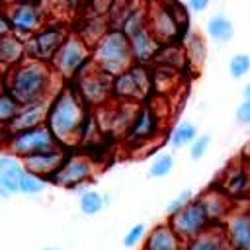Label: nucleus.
<instances>
[{
    "label": "nucleus",
    "mask_w": 250,
    "mask_h": 250,
    "mask_svg": "<svg viewBox=\"0 0 250 250\" xmlns=\"http://www.w3.org/2000/svg\"><path fill=\"white\" fill-rule=\"evenodd\" d=\"M59 80L61 78L49 62L25 59L4 72V90L12 94L20 105H23L51 100V96L61 88Z\"/></svg>",
    "instance_id": "1"
},
{
    "label": "nucleus",
    "mask_w": 250,
    "mask_h": 250,
    "mask_svg": "<svg viewBox=\"0 0 250 250\" xmlns=\"http://www.w3.org/2000/svg\"><path fill=\"white\" fill-rule=\"evenodd\" d=\"M88 113L86 104L78 98L72 86H61L49 100L47 121L45 125L51 129L55 139L68 146L78 143V131Z\"/></svg>",
    "instance_id": "2"
},
{
    "label": "nucleus",
    "mask_w": 250,
    "mask_h": 250,
    "mask_svg": "<svg viewBox=\"0 0 250 250\" xmlns=\"http://www.w3.org/2000/svg\"><path fill=\"white\" fill-rule=\"evenodd\" d=\"M92 61L100 70L107 72L109 76H115V74L127 70L129 66L135 64L129 37L121 29L109 27L107 31L102 33V37H98L94 41Z\"/></svg>",
    "instance_id": "3"
},
{
    "label": "nucleus",
    "mask_w": 250,
    "mask_h": 250,
    "mask_svg": "<svg viewBox=\"0 0 250 250\" xmlns=\"http://www.w3.org/2000/svg\"><path fill=\"white\" fill-rule=\"evenodd\" d=\"M92 62V47L80 33H68L55 57L49 61L55 74L62 80H72Z\"/></svg>",
    "instance_id": "4"
},
{
    "label": "nucleus",
    "mask_w": 250,
    "mask_h": 250,
    "mask_svg": "<svg viewBox=\"0 0 250 250\" xmlns=\"http://www.w3.org/2000/svg\"><path fill=\"white\" fill-rule=\"evenodd\" d=\"M152 92V74L143 64H133L127 70L113 76L111 82V98L123 104L139 105Z\"/></svg>",
    "instance_id": "5"
},
{
    "label": "nucleus",
    "mask_w": 250,
    "mask_h": 250,
    "mask_svg": "<svg viewBox=\"0 0 250 250\" xmlns=\"http://www.w3.org/2000/svg\"><path fill=\"white\" fill-rule=\"evenodd\" d=\"M146 20H148V29L152 35L162 43H178L180 39L189 35L188 29L182 27L176 12H174V0H156L146 8Z\"/></svg>",
    "instance_id": "6"
},
{
    "label": "nucleus",
    "mask_w": 250,
    "mask_h": 250,
    "mask_svg": "<svg viewBox=\"0 0 250 250\" xmlns=\"http://www.w3.org/2000/svg\"><path fill=\"white\" fill-rule=\"evenodd\" d=\"M61 145L55 135L51 133V129L47 125H39L33 129H25V131H16V133H8L4 137V148L6 152L18 156L20 160L33 156L37 152L49 150L53 146Z\"/></svg>",
    "instance_id": "7"
},
{
    "label": "nucleus",
    "mask_w": 250,
    "mask_h": 250,
    "mask_svg": "<svg viewBox=\"0 0 250 250\" xmlns=\"http://www.w3.org/2000/svg\"><path fill=\"white\" fill-rule=\"evenodd\" d=\"M96 170L98 164L88 154H68L64 162L57 168V172L49 178V184L82 193L86 189V184L94 178Z\"/></svg>",
    "instance_id": "8"
},
{
    "label": "nucleus",
    "mask_w": 250,
    "mask_h": 250,
    "mask_svg": "<svg viewBox=\"0 0 250 250\" xmlns=\"http://www.w3.org/2000/svg\"><path fill=\"white\" fill-rule=\"evenodd\" d=\"M111 82L113 76L100 70L94 61L72 78V88L78 94V98L88 105H102L111 98Z\"/></svg>",
    "instance_id": "9"
},
{
    "label": "nucleus",
    "mask_w": 250,
    "mask_h": 250,
    "mask_svg": "<svg viewBox=\"0 0 250 250\" xmlns=\"http://www.w3.org/2000/svg\"><path fill=\"white\" fill-rule=\"evenodd\" d=\"M8 21L12 33L27 39L33 35L37 29H41L49 18H47V6L43 0H25V2H16L6 6Z\"/></svg>",
    "instance_id": "10"
},
{
    "label": "nucleus",
    "mask_w": 250,
    "mask_h": 250,
    "mask_svg": "<svg viewBox=\"0 0 250 250\" xmlns=\"http://www.w3.org/2000/svg\"><path fill=\"white\" fill-rule=\"evenodd\" d=\"M68 29L64 23L61 21H47L41 29H37L33 35H29L25 39V49H27V59H35V61H43L49 62L55 53L59 51V47L62 45V41L68 37Z\"/></svg>",
    "instance_id": "11"
},
{
    "label": "nucleus",
    "mask_w": 250,
    "mask_h": 250,
    "mask_svg": "<svg viewBox=\"0 0 250 250\" xmlns=\"http://www.w3.org/2000/svg\"><path fill=\"white\" fill-rule=\"evenodd\" d=\"M215 188L223 191L234 205L248 203L250 201V160L242 158V160L230 162L219 176Z\"/></svg>",
    "instance_id": "12"
},
{
    "label": "nucleus",
    "mask_w": 250,
    "mask_h": 250,
    "mask_svg": "<svg viewBox=\"0 0 250 250\" xmlns=\"http://www.w3.org/2000/svg\"><path fill=\"white\" fill-rule=\"evenodd\" d=\"M168 223L172 225V229L184 238V242L195 238L197 234H201L203 230H207L211 225L203 203L199 201V197H193L184 209H180L176 215L168 217Z\"/></svg>",
    "instance_id": "13"
},
{
    "label": "nucleus",
    "mask_w": 250,
    "mask_h": 250,
    "mask_svg": "<svg viewBox=\"0 0 250 250\" xmlns=\"http://www.w3.org/2000/svg\"><path fill=\"white\" fill-rule=\"evenodd\" d=\"M162 125H164V119L160 115V109L150 105V104H143L135 111V117H133L131 127L127 131V139L133 145L148 143L160 133Z\"/></svg>",
    "instance_id": "14"
},
{
    "label": "nucleus",
    "mask_w": 250,
    "mask_h": 250,
    "mask_svg": "<svg viewBox=\"0 0 250 250\" xmlns=\"http://www.w3.org/2000/svg\"><path fill=\"white\" fill-rule=\"evenodd\" d=\"M68 156L66 152V146L64 145H57L49 150H43V152H37L33 156H27L23 158V166L25 170H29L31 174H37L41 178H45L49 182V178L57 172V168L64 162V158Z\"/></svg>",
    "instance_id": "15"
},
{
    "label": "nucleus",
    "mask_w": 250,
    "mask_h": 250,
    "mask_svg": "<svg viewBox=\"0 0 250 250\" xmlns=\"http://www.w3.org/2000/svg\"><path fill=\"white\" fill-rule=\"evenodd\" d=\"M199 201L205 207V213L211 221V225H225V221L232 215V211L236 209V205L223 193L219 191L215 186H211L209 189H205L199 195Z\"/></svg>",
    "instance_id": "16"
},
{
    "label": "nucleus",
    "mask_w": 250,
    "mask_h": 250,
    "mask_svg": "<svg viewBox=\"0 0 250 250\" xmlns=\"http://www.w3.org/2000/svg\"><path fill=\"white\" fill-rule=\"evenodd\" d=\"M184 238L172 229L168 221L152 227L143 240V250H184Z\"/></svg>",
    "instance_id": "17"
},
{
    "label": "nucleus",
    "mask_w": 250,
    "mask_h": 250,
    "mask_svg": "<svg viewBox=\"0 0 250 250\" xmlns=\"http://www.w3.org/2000/svg\"><path fill=\"white\" fill-rule=\"evenodd\" d=\"M129 43H131V53H133L135 64H143V66L152 62L162 47V43L152 35L148 25L135 31L133 35H129Z\"/></svg>",
    "instance_id": "18"
},
{
    "label": "nucleus",
    "mask_w": 250,
    "mask_h": 250,
    "mask_svg": "<svg viewBox=\"0 0 250 250\" xmlns=\"http://www.w3.org/2000/svg\"><path fill=\"white\" fill-rule=\"evenodd\" d=\"M47 107H49V100L31 102V104L20 105L16 117L8 125V133L25 131V129H33V127L45 125V121H47Z\"/></svg>",
    "instance_id": "19"
},
{
    "label": "nucleus",
    "mask_w": 250,
    "mask_h": 250,
    "mask_svg": "<svg viewBox=\"0 0 250 250\" xmlns=\"http://www.w3.org/2000/svg\"><path fill=\"white\" fill-rule=\"evenodd\" d=\"M223 227L234 250L250 244V209H234Z\"/></svg>",
    "instance_id": "20"
},
{
    "label": "nucleus",
    "mask_w": 250,
    "mask_h": 250,
    "mask_svg": "<svg viewBox=\"0 0 250 250\" xmlns=\"http://www.w3.org/2000/svg\"><path fill=\"white\" fill-rule=\"evenodd\" d=\"M184 250H234L223 225H213L195 238L188 240Z\"/></svg>",
    "instance_id": "21"
},
{
    "label": "nucleus",
    "mask_w": 250,
    "mask_h": 250,
    "mask_svg": "<svg viewBox=\"0 0 250 250\" xmlns=\"http://www.w3.org/2000/svg\"><path fill=\"white\" fill-rule=\"evenodd\" d=\"M25 59H27V49L23 37L16 33H8L0 37V70L6 72Z\"/></svg>",
    "instance_id": "22"
},
{
    "label": "nucleus",
    "mask_w": 250,
    "mask_h": 250,
    "mask_svg": "<svg viewBox=\"0 0 250 250\" xmlns=\"http://www.w3.org/2000/svg\"><path fill=\"white\" fill-rule=\"evenodd\" d=\"M205 33H207V37L211 41H215L219 45H225V43H229L234 37V23H232V20L227 14L217 12V14H213L207 20Z\"/></svg>",
    "instance_id": "23"
},
{
    "label": "nucleus",
    "mask_w": 250,
    "mask_h": 250,
    "mask_svg": "<svg viewBox=\"0 0 250 250\" xmlns=\"http://www.w3.org/2000/svg\"><path fill=\"white\" fill-rule=\"evenodd\" d=\"M197 135L199 133H197V125L195 123H191V121H180L172 129V133L168 137V143H170V146L174 150H180V148L189 146L197 139Z\"/></svg>",
    "instance_id": "24"
},
{
    "label": "nucleus",
    "mask_w": 250,
    "mask_h": 250,
    "mask_svg": "<svg viewBox=\"0 0 250 250\" xmlns=\"http://www.w3.org/2000/svg\"><path fill=\"white\" fill-rule=\"evenodd\" d=\"M105 205H107V195H104L98 189H84L78 197V209L86 217H94L102 213Z\"/></svg>",
    "instance_id": "25"
},
{
    "label": "nucleus",
    "mask_w": 250,
    "mask_h": 250,
    "mask_svg": "<svg viewBox=\"0 0 250 250\" xmlns=\"http://www.w3.org/2000/svg\"><path fill=\"white\" fill-rule=\"evenodd\" d=\"M47 184H49V182H47L45 178H41V176H37V174H31L29 170H23L21 176L18 178V193H20V195H29V197L41 195V193L45 191Z\"/></svg>",
    "instance_id": "26"
},
{
    "label": "nucleus",
    "mask_w": 250,
    "mask_h": 250,
    "mask_svg": "<svg viewBox=\"0 0 250 250\" xmlns=\"http://www.w3.org/2000/svg\"><path fill=\"white\" fill-rule=\"evenodd\" d=\"M18 109H20V104L16 102V98L12 94H8L6 90L0 92V135H2V141L8 135V125L16 117Z\"/></svg>",
    "instance_id": "27"
},
{
    "label": "nucleus",
    "mask_w": 250,
    "mask_h": 250,
    "mask_svg": "<svg viewBox=\"0 0 250 250\" xmlns=\"http://www.w3.org/2000/svg\"><path fill=\"white\" fill-rule=\"evenodd\" d=\"M23 170H25V166L18 156H14L10 152H0V178L12 180L18 184V178L21 176Z\"/></svg>",
    "instance_id": "28"
},
{
    "label": "nucleus",
    "mask_w": 250,
    "mask_h": 250,
    "mask_svg": "<svg viewBox=\"0 0 250 250\" xmlns=\"http://www.w3.org/2000/svg\"><path fill=\"white\" fill-rule=\"evenodd\" d=\"M174 166H176V158L170 152H160L148 166V178H154V180L166 178L174 170Z\"/></svg>",
    "instance_id": "29"
},
{
    "label": "nucleus",
    "mask_w": 250,
    "mask_h": 250,
    "mask_svg": "<svg viewBox=\"0 0 250 250\" xmlns=\"http://www.w3.org/2000/svg\"><path fill=\"white\" fill-rule=\"evenodd\" d=\"M250 72V55L248 53H234L229 61V74L232 78H244Z\"/></svg>",
    "instance_id": "30"
},
{
    "label": "nucleus",
    "mask_w": 250,
    "mask_h": 250,
    "mask_svg": "<svg viewBox=\"0 0 250 250\" xmlns=\"http://www.w3.org/2000/svg\"><path fill=\"white\" fill-rule=\"evenodd\" d=\"M186 57L191 61V62H199L205 59V43L199 35L191 33L186 41Z\"/></svg>",
    "instance_id": "31"
},
{
    "label": "nucleus",
    "mask_w": 250,
    "mask_h": 250,
    "mask_svg": "<svg viewBox=\"0 0 250 250\" xmlns=\"http://www.w3.org/2000/svg\"><path fill=\"white\" fill-rule=\"evenodd\" d=\"M146 225L145 223H135L127 232H125V236H123V246L125 248H137L139 244H143V240H145V236H146Z\"/></svg>",
    "instance_id": "32"
},
{
    "label": "nucleus",
    "mask_w": 250,
    "mask_h": 250,
    "mask_svg": "<svg viewBox=\"0 0 250 250\" xmlns=\"http://www.w3.org/2000/svg\"><path fill=\"white\" fill-rule=\"evenodd\" d=\"M209 146H211V137L209 135H197V139L188 146L189 148V158L191 160H201L207 154Z\"/></svg>",
    "instance_id": "33"
},
{
    "label": "nucleus",
    "mask_w": 250,
    "mask_h": 250,
    "mask_svg": "<svg viewBox=\"0 0 250 250\" xmlns=\"http://www.w3.org/2000/svg\"><path fill=\"white\" fill-rule=\"evenodd\" d=\"M195 195H193V191L191 189H184V191H180L174 199H170L168 201V205H166V215L168 217H172V215H176L180 209H184L191 199H193Z\"/></svg>",
    "instance_id": "34"
},
{
    "label": "nucleus",
    "mask_w": 250,
    "mask_h": 250,
    "mask_svg": "<svg viewBox=\"0 0 250 250\" xmlns=\"http://www.w3.org/2000/svg\"><path fill=\"white\" fill-rule=\"evenodd\" d=\"M12 195H18V184L6 178H0V199H8Z\"/></svg>",
    "instance_id": "35"
},
{
    "label": "nucleus",
    "mask_w": 250,
    "mask_h": 250,
    "mask_svg": "<svg viewBox=\"0 0 250 250\" xmlns=\"http://www.w3.org/2000/svg\"><path fill=\"white\" fill-rule=\"evenodd\" d=\"M236 121L250 125V100H242V104L236 107Z\"/></svg>",
    "instance_id": "36"
},
{
    "label": "nucleus",
    "mask_w": 250,
    "mask_h": 250,
    "mask_svg": "<svg viewBox=\"0 0 250 250\" xmlns=\"http://www.w3.org/2000/svg\"><path fill=\"white\" fill-rule=\"evenodd\" d=\"M186 6H188V10L193 12V14H203V12L209 10L211 0H186Z\"/></svg>",
    "instance_id": "37"
},
{
    "label": "nucleus",
    "mask_w": 250,
    "mask_h": 250,
    "mask_svg": "<svg viewBox=\"0 0 250 250\" xmlns=\"http://www.w3.org/2000/svg\"><path fill=\"white\" fill-rule=\"evenodd\" d=\"M8 33H12V29H10V21H8V14H6V6L0 4V37H4V35H8Z\"/></svg>",
    "instance_id": "38"
},
{
    "label": "nucleus",
    "mask_w": 250,
    "mask_h": 250,
    "mask_svg": "<svg viewBox=\"0 0 250 250\" xmlns=\"http://www.w3.org/2000/svg\"><path fill=\"white\" fill-rule=\"evenodd\" d=\"M242 96H244V100H250V82L244 86V90H242Z\"/></svg>",
    "instance_id": "39"
},
{
    "label": "nucleus",
    "mask_w": 250,
    "mask_h": 250,
    "mask_svg": "<svg viewBox=\"0 0 250 250\" xmlns=\"http://www.w3.org/2000/svg\"><path fill=\"white\" fill-rule=\"evenodd\" d=\"M16 2H25V0H0V4L8 6V4H16Z\"/></svg>",
    "instance_id": "40"
},
{
    "label": "nucleus",
    "mask_w": 250,
    "mask_h": 250,
    "mask_svg": "<svg viewBox=\"0 0 250 250\" xmlns=\"http://www.w3.org/2000/svg\"><path fill=\"white\" fill-rule=\"evenodd\" d=\"M0 92H4V70H0Z\"/></svg>",
    "instance_id": "41"
},
{
    "label": "nucleus",
    "mask_w": 250,
    "mask_h": 250,
    "mask_svg": "<svg viewBox=\"0 0 250 250\" xmlns=\"http://www.w3.org/2000/svg\"><path fill=\"white\" fill-rule=\"evenodd\" d=\"M43 250H61V248H59V246H45Z\"/></svg>",
    "instance_id": "42"
},
{
    "label": "nucleus",
    "mask_w": 250,
    "mask_h": 250,
    "mask_svg": "<svg viewBox=\"0 0 250 250\" xmlns=\"http://www.w3.org/2000/svg\"><path fill=\"white\" fill-rule=\"evenodd\" d=\"M240 250H250V244H248V246H244V248H240Z\"/></svg>",
    "instance_id": "43"
},
{
    "label": "nucleus",
    "mask_w": 250,
    "mask_h": 250,
    "mask_svg": "<svg viewBox=\"0 0 250 250\" xmlns=\"http://www.w3.org/2000/svg\"><path fill=\"white\" fill-rule=\"evenodd\" d=\"M248 14H250V10H248Z\"/></svg>",
    "instance_id": "44"
}]
</instances>
